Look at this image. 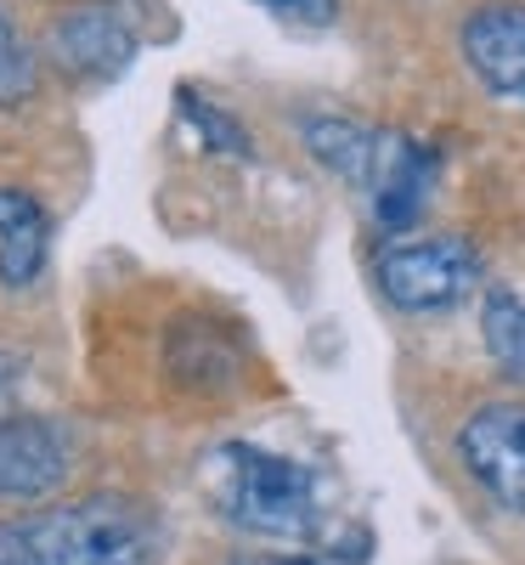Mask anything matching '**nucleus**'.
Returning a JSON list of instances; mask_svg holds the SVG:
<instances>
[{
  "instance_id": "obj_1",
  "label": "nucleus",
  "mask_w": 525,
  "mask_h": 565,
  "mask_svg": "<svg viewBox=\"0 0 525 565\" xmlns=\"http://www.w3.org/2000/svg\"><path fill=\"white\" fill-rule=\"evenodd\" d=\"M210 487H215L221 514L249 537L306 543L322 526L317 476L300 458H282V452H266L249 441H226L210 458Z\"/></svg>"
},
{
  "instance_id": "obj_2",
  "label": "nucleus",
  "mask_w": 525,
  "mask_h": 565,
  "mask_svg": "<svg viewBox=\"0 0 525 565\" xmlns=\"http://www.w3.org/2000/svg\"><path fill=\"white\" fill-rule=\"evenodd\" d=\"M34 565H159L148 514L125 498H79L40 509L23 526Z\"/></svg>"
},
{
  "instance_id": "obj_3",
  "label": "nucleus",
  "mask_w": 525,
  "mask_h": 565,
  "mask_svg": "<svg viewBox=\"0 0 525 565\" xmlns=\"http://www.w3.org/2000/svg\"><path fill=\"white\" fill-rule=\"evenodd\" d=\"M486 260L458 232H436V238H396L373 255V282L396 311L407 317H441L458 311L469 295H481Z\"/></svg>"
},
{
  "instance_id": "obj_4",
  "label": "nucleus",
  "mask_w": 525,
  "mask_h": 565,
  "mask_svg": "<svg viewBox=\"0 0 525 565\" xmlns=\"http://www.w3.org/2000/svg\"><path fill=\"white\" fill-rule=\"evenodd\" d=\"M458 463L503 514L525 521V402H481L458 424Z\"/></svg>"
},
{
  "instance_id": "obj_5",
  "label": "nucleus",
  "mask_w": 525,
  "mask_h": 565,
  "mask_svg": "<svg viewBox=\"0 0 525 565\" xmlns=\"http://www.w3.org/2000/svg\"><path fill=\"white\" fill-rule=\"evenodd\" d=\"M136 29L114 7H63L45 23V57H52L68 79L108 85L136 63Z\"/></svg>"
},
{
  "instance_id": "obj_6",
  "label": "nucleus",
  "mask_w": 525,
  "mask_h": 565,
  "mask_svg": "<svg viewBox=\"0 0 525 565\" xmlns=\"http://www.w3.org/2000/svg\"><path fill=\"white\" fill-rule=\"evenodd\" d=\"M458 52L474 85L497 103H525V0H481L458 23Z\"/></svg>"
},
{
  "instance_id": "obj_7",
  "label": "nucleus",
  "mask_w": 525,
  "mask_h": 565,
  "mask_svg": "<svg viewBox=\"0 0 525 565\" xmlns=\"http://www.w3.org/2000/svg\"><path fill=\"white\" fill-rule=\"evenodd\" d=\"M68 481V436L52 418H0V503H40Z\"/></svg>"
},
{
  "instance_id": "obj_8",
  "label": "nucleus",
  "mask_w": 525,
  "mask_h": 565,
  "mask_svg": "<svg viewBox=\"0 0 525 565\" xmlns=\"http://www.w3.org/2000/svg\"><path fill=\"white\" fill-rule=\"evenodd\" d=\"M436 175H441V153L429 141L385 130V153H378V170L367 181V204H373L378 232L401 238L407 226H418V215L429 210V193H436Z\"/></svg>"
},
{
  "instance_id": "obj_9",
  "label": "nucleus",
  "mask_w": 525,
  "mask_h": 565,
  "mask_svg": "<svg viewBox=\"0 0 525 565\" xmlns=\"http://www.w3.org/2000/svg\"><path fill=\"white\" fill-rule=\"evenodd\" d=\"M300 136H306V153L345 186H362L378 170V153H385V130L367 125V119H351V114H306L300 119Z\"/></svg>"
},
{
  "instance_id": "obj_10",
  "label": "nucleus",
  "mask_w": 525,
  "mask_h": 565,
  "mask_svg": "<svg viewBox=\"0 0 525 565\" xmlns=\"http://www.w3.org/2000/svg\"><path fill=\"white\" fill-rule=\"evenodd\" d=\"M52 249V215L23 186H0V282L29 289Z\"/></svg>"
},
{
  "instance_id": "obj_11",
  "label": "nucleus",
  "mask_w": 525,
  "mask_h": 565,
  "mask_svg": "<svg viewBox=\"0 0 525 565\" xmlns=\"http://www.w3.org/2000/svg\"><path fill=\"white\" fill-rule=\"evenodd\" d=\"M481 340L503 380L525 385V300L514 289H503V282H492L481 300Z\"/></svg>"
},
{
  "instance_id": "obj_12",
  "label": "nucleus",
  "mask_w": 525,
  "mask_h": 565,
  "mask_svg": "<svg viewBox=\"0 0 525 565\" xmlns=\"http://www.w3.org/2000/svg\"><path fill=\"white\" fill-rule=\"evenodd\" d=\"M34 52H29V40L18 34L12 12H7V0H0V108H23L34 97Z\"/></svg>"
},
{
  "instance_id": "obj_13",
  "label": "nucleus",
  "mask_w": 525,
  "mask_h": 565,
  "mask_svg": "<svg viewBox=\"0 0 525 565\" xmlns=\"http://www.w3.org/2000/svg\"><path fill=\"white\" fill-rule=\"evenodd\" d=\"M181 114L193 119V130L210 141L215 153H232V159H249L255 148H249V130L237 125L232 114H221L215 103H204V97H193V90H181Z\"/></svg>"
},
{
  "instance_id": "obj_14",
  "label": "nucleus",
  "mask_w": 525,
  "mask_h": 565,
  "mask_svg": "<svg viewBox=\"0 0 525 565\" xmlns=\"http://www.w3.org/2000/svg\"><path fill=\"white\" fill-rule=\"evenodd\" d=\"M266 12L289 18V23H306V29H328L340 18V0H260Z\"/></svg>"
},
{
  "instance_id": "obj_15",
  "label": "nucleus",
  "mask_w": 525,
  "mask_h": 565,
  "mask_svg": "<svg viewBox=\"0 0 525 565\" xmlns=\"http://www.w3.org/2000/svg\"><path fill=\"white\" fill-rule=\"evenodd\" d=\"M0 565H34V548H29L23 526H0Z\"/></svg>"
},
{
  "instance_id": "obj_16",
  "label": "nucleus",
  "mask_w": 525,
  "mask_h": 565,
  "mask_svg": "<svg viewBox=\"0 0 525 565\" xmlns=\"http://www.w3.org/2000/svg\"><path fill=\"white\" fill-rule=\"evenodd\" d=\"M232 565H333L322 554H237Z\"/></svg>"
}]
</instances>
